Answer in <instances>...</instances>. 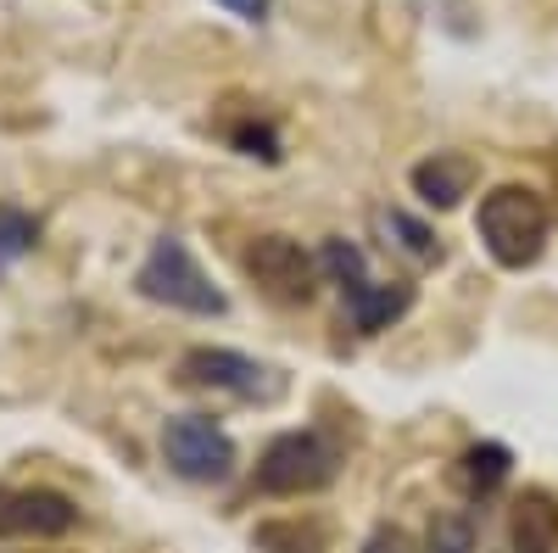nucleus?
<instances>
[{
    "instance_id": "nucleus-1",
    "label": "nucleus",
    "mask_w": 558,
    "mask_h": 553,
    "mask_svg": "<svg viewBox=\"0 0 558 553\" xmlns=\"http://www.w3.org/2000/svg\"><path fill=\"white\" fill-rule=\"evenodd\" d=\"M475 236L492 252L497 268H531L553 236V207L542 202V191L531 184H497L481 196L475 213Z\"/></svg>"
},
{
    "instance_id": "nucleus-2",
    "label": "nucleus",
    "mask_w": 558,
    "mask_h": 553,
    "mask_svg": "<svg viewBox=\"0 0 558 553\" xmlns=\"http://www.w3.org/2000/svg\"><path fill=\"white\" fill-rule=\"evenodd\" d=\"M134 291L146 302H162V308H179V313H196V318H218L229 308V297L207 280V268L191 257L179 236H157L146 263L134 274Z\"/></svg>"
},
{
    "instance_id": "nucleus-3",
    "label": "nucleus",
    "mask_w": 558,
    "mask_h": 553,
    "mask_svg": "<svg viewBox=\"0 0 558 553\" xmlns=\"http://www.w3.org/2000/svg\"><path fill=\"white\" fill-rule=\"evenodd\" d=\"M341 476V447L324 431H286L257 458V492L268 497H307Z\"/></svg>"
},
{
    "instance_id": "nucleus-4",
    "label": "nucleus",
    "mask_w": 558,
    "mask_h": 553,
    "mask_svg": "<svg viewBox=\"0 0 558 553\" xmlns=\"http://www.w3.org/2000/svg\"><path fill=\"white\" fill-rule=\"evenodd\" d=\"M162 458H168L173 476L207 486V481H223L235 470V436H229L213 413H173L162 425Z\"/></svg>"
},
{
    "instance_id": "nucleus-5",
    "label": "nucleus",
    "mask_w": 558,
    "mask_h": 553,
    "mask_svg": "<svg viewBox=\"0 0 558 553\" xmlns=\"http://www.w3.org/2000/svg\"><path fill=\"white\" fill-rule=\"evenodd\" d=\"M179 381L184 386H202V392H235L241 402H274L286 397V375L246 352H229V347H191L179 358Z\"/></svg>"
},
{
    "instance_id": "nucleus-6",
    "label": "nucleus",
    "mask_w": 558,
    "mask_h": 553,
    "mask_svg": "<svg viewBox=\"0 0 558 553\" xmlns=\"http://www.w3.org/2000/svg\"><path fill=\"white\" fill-rule=\"evenodd\" d=\"M78 526V503L57 486H7L0 492V542H57Z\"/></svg>"
},
{
    "instance_id": "nucleus-7",
    "label": "nucleus",
    "mask_w": 558,
    "mask_h": 553,
    "mask_svg": "<svg viewBox=\"0 0 558 553\" xmlns=\"http://www.w3.org/2000/svg\"><path fill=\"white\" fill-rule=\"evenodd\" d=\"M246 274L257 280L263 297L291 302V308L313 302V291H318V257H307L302 241H291V236H257L246 247Z\"/></svg>"
},
{
    "instance_id": "nucleus-8",
    "label": "nucleus",
    "mask_w": 558,
    "mask_h": 553,
    "mask_svg": "<svg viewBox=\"0 0 558 553\" xmlns=\"http://www.w3.org/2000/svg\"><path fill=\"white\" fill-rule=\"evenodd\" d=\"M341 302H347V318H352L357 336H380L413 308V286H402V280H363V286L341 291Z\"/></svg>"
},
{
    "instance_id": "nucleus-9",
    "label": "nucleus",
    "mask_w": 558,
    "mask_h": 553,
    "mask_svg": "<svg viewBox=\"0 0 558 553\" xmlns=\"http://www.w3.org/2000/svg\"><path fill=\"white\" fill-rule=\"evenodd\" d=\"M470 184H475V163L470 157H458V152H436L425 163H413V191L425 207H458L463 196H470Z\"/></svg>"
},
{
    "instance_id": "nucleus-10",
    "label": "nucleus",
    "mask_w": 558,
    "mask_h": 553,
    "mask_svg": "<svg viewBox=\"0 0 558 553\" xmlns=\"http://www.w3.org/2000/svg\"><path fill=\"white\" fill-rule=\"evenodd\" d=\"M508 542L514 553H558V497L531 486L508 515Z\"/></svg>"
},
{
    "instance_id": "nucleus-11",
    "label": "nucleus",
    "mask_w": 558,
    "mask_h": 553,
    "mask_svg": "<svg viewBox=\"0 0 558 553\" xmlns=\"http://www.w3.org/2000/svg\"><path fill=\"white\" fill-rule=\"evenodd\" d=\"M508 470H514V453H508L502 442H475L470 453L458 458V481H463L470 497H492L508 481Z\"/></svg>"
},
{
    "instance_id": "nucleus-12",
    "label": "nucleus",
    "mask_w": 558,
    "mask_h": 553,
    "mask_svg": "<svg viewBox=\"0 0 558 553\" xmlns=\"http://www.w3.org/2000/svg\"><path fill=\"white\" fill-rule=\"evenodd\" d=\"M252 548H263V553H330V531L318 520H268L252 531Z\"/></svg>"
},
{
    "instance_id": "nucleus-13",
    "label": "nucleus",
    "mask_w": 558,
    "mask_h": 553,
    "mask_svg": "<svg viewBox=\"0 0 558 553\" xmlns=\"http://www.w3.org/2000/svg\"><path fill=\"white\" fill-rule=\"evenodd\" d=\"M318 274H324V280H336L341 291H352V286L368 280V257H363L357 241L330 236V241H324V252H318Z\"/></svg>"
},
{
    "instance_id": "nucleus-14",
    "label": "nucleus",
    "mask_w": 558,
    "mask_h": 553,
    "mask_svg": "<svg viewBox=\"0 0 558 553\" xmlns=\"http://www.w3.org/2000/svg\"><path fill=\"white\" fill-rule=\"evenodd\" d=\"M380 229H386V236H397V247H402L413 263H441V241H436L418 218H408V213L391 207V213H380Z\"/></svg>"
},
{
    "instance_id": "nucleus-15",
    "label": "nucleus",
    "mask_w": 558,
    "mask_h": 553,
    "mask_svg": "<svg viewBox=\"0 0 558 553\" xmlns=\"http://www.w3.org/2000/svg\"><path fill=\"white\" fill-rule=\"evenodd\" d=\"M34 241H39V224H34L28 213H17V207H0V268L17 263V257H28Z\"/></svg>"
},
{
    "instance_id": "nucleus-16",
    "label": "nucleus",
    "mask_w": 558,
    "mask_h": 553,
    "mask_svg": "<svg viewBox=\"0 0 558 553\" xmlns=\"http://www.w3.org/2000/svg\"><path fill=\"white\" fill-rule=\"evenodd\" d=\"M425 553H475V520L470 515H436L425 531Z\"/></svg>"
},
{
    "instance_id": "nucleus-17",
    "label": "nucleus",
    "mask_w": 558,
    "mask_h": 553,
    "mask_svg": "<svg viewBox=\"0 0 558 553\" xmlns=\"http://www.w3.org/2000/svg\"><path fill=\"white\" fill-rule=\"evenodd\" d=\"M229 141H235V152L263 157V163H279V157H286V152H279V129H274L268 118H246V123H235V129H229Z\"/></svg>"
},
{
    "instance_id": "nucleus-18",
    "label": "nucleus",
    "mask_w": 558,
    "mask_h": 553,
    "mask_svg": "<svg viewBox=\"0 0 558 553\" xmlns=\"http://www.w3.org/2000/svg\"><path fill=\"white\" fill-rule=\"evenodd\" d=\"M363 553H418V548H413V537L402 526H380L375 537L363 542Z\"/></svg>"
},
{
    "instance_id": "nucleus-19",
    "label": "nucleus",
    "mask_w": 558,
    "mask_h": 553,
    "mask_svg": "<svg viewBox=\"0 0 558 553\" xmlns=\"http://www.w3.org/2000/svg\"><path fill=\"white\" fill-rule=\"evenodd\" d=\"M218 7H229V12L246 17V23H263L268 17V0H218Z\"/></svg>"
}]
</instances>
